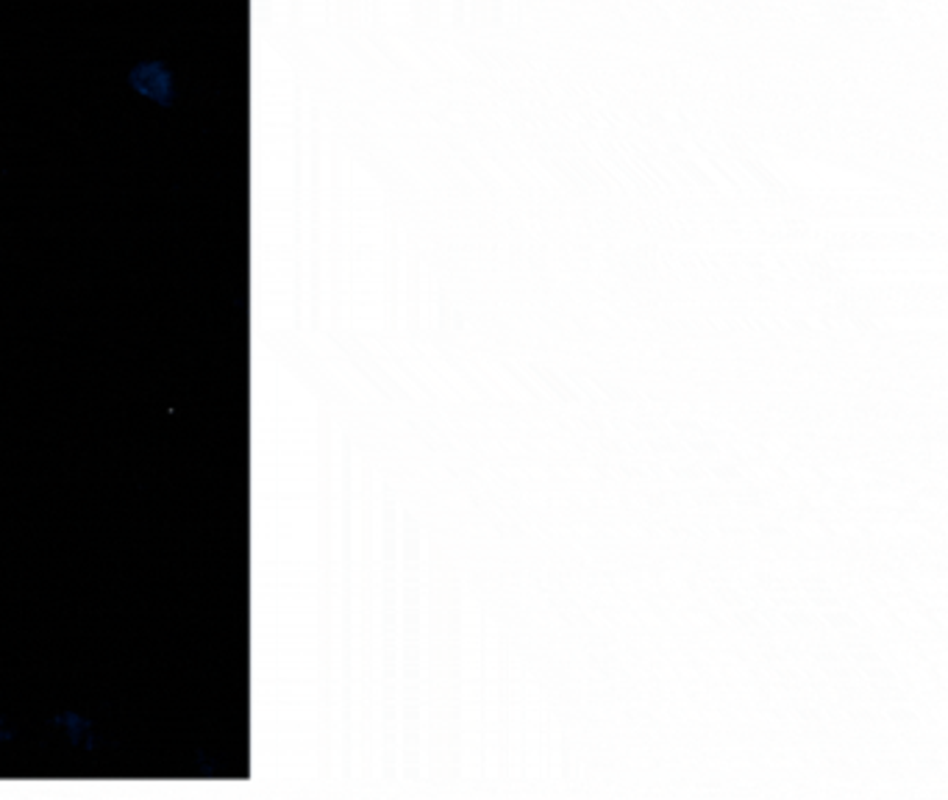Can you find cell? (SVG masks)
<instances>
[{
    "instance_id": "6da1fadb",
    "label": "cell",
    "mask_w": 948,
    "mask_h": 800,
    "mask_svg": "<svg viewBox=\"0 0 948 800\" xmlns=\"http://www.w3.org/2000/svg\"><path fill=\"white\" fill-rule=\"evenodd\" d=\"M131 83L137 87V92L148 94L157 103L168 106L173 98V78L164 70L162 64H142L131 72Z\"/></svg>"
}]
</instances>
